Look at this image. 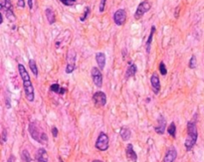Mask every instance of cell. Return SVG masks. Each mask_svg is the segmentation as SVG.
Wrapping results in <instances>:
<instances>
[{
    "label": "cell",
    "instance_id": "6da1fadb",
    "mask_svg": "<svg viewBox=\"0 0 204 162\" xmlns=\"http://www.w3.org/2000/svg\"><path fill=\"white\" fill-rule=\"evenodd\" d=\"M18 71L19 74L21 76V79L23 81V88H24V92H25V96L26 99L29 102H33L35 98V94H34V87H33L32 82L30 80V76L28 74L27 70L22 64L18 65Z\"/></svg>",
    "mask_w": 204,
    "mask_h": 162
},
{
    "label": "cell",
    "instance_id": "7a4b0ae2",
    "mask_svg": "<svg viewBox=\"0 0 204 162\" xmlns=\"http://www.w3.org/2000/svg\"><path fill=\"white\" fill-rule=\"evenodd\" d=\"M198 138V132H197V126L194 121H188L187 123V137L184 142V146L187 151H190L194 145L196 144Z\"/></svg>",
    "mask_w": 204,
    "mask_h": 162
},
{
    "label": "cell",
    "instance_id": "3957f363",
    "mask_svg": "<svg viewBox=\"0 0 204 162\" xmlns=\"http://www.w3.org/2000/svg\"><path fill=\"white\" fill-rule=\"evenodd\" d=\"M29 133L33 139L39 142V143H45V142L48 141V137H47L46 133L41 130V128H39V126H38V125L35 121L30 122Z\"/></svg>",
    "mask_w": 204,
    "mask_h": 162
},
{
    "label": "cell",
    "instance_id": "277c9868",
    "mask_svg": "<svg viewBox=\"0 0 204 162\" xmlns=\"http://www.w3.org/2000/svg\"><path fill=\"white\" fill-rule=\"evenodd\" d=\"M150 8H151V5H150L149 0H144V1L139 4V6H137V8H136L135 13L134 15L135 19H136V20L140 19L145 13H148L150 10Z\"/></svg>",
    "mask_w": 204,
    "mask_h": 162
},
{
    "label": "cell",
    "instance_id": "5b68a950",
    "mask_svg": "<svg viewBox=\"0 0 204 162\" xmlns=\"http://www.w3.org/2000/svg\"><path fill=\"white\" fill-rule=\"evenodd\" d=\"M96 148L100 151H106L109 148V136L107 133L101 132L98 136V139L96 141Z\"/></svg>",
    "mask_w": 204,
    "mask_h": 162
},
{
    "label": "cell",
    "instance_id": "8992f818",
    "mask_svg": "<svg viewBox=\"0 0 204 162\" xmlns=\"http://www.w3.org/2000/svg\"><path fill=\"white\" fill-rule=\"evenodd\" d=\"M76 68V52L74 50H69L67 54V66H66V73L71 74L74 72Z\"/></svg>",
    "mask_w": 204,
    "mask_h": 162
},
{
    "label": "cell",
    "instance_id": "52a82bcc",
    "mask_svg": "<svg viewBox=\"0 0 204 162\" xmlns=\"http://www.w3.org/2000/svg\"><path fill=\"white\" fill-rule=\"evenodd\" d=\"M92 99L95 106L97 107H105L107 103V94L104 92H101V90L95 93Z\"/></svg>",
    "mask_w": 204,
    "mask_h": 162
},
{
    "label": "cell",
    "instance_id": "ba28073f",
    "mask_svg": "<svg viewBox=\"0 0 204 162\" xmlns=\"http://www.w3.org/2000/svg\"><path fill=\"white\" fill-rule=\"evenodd\" d=\"M91 76L95 85L98 88H101L103 85V75L101 73V70L97 67H93L91 70Z\"/></svg>",
    "mask_w": 204,
    "mask_h": 162
},
{
    "label": "cell",
    "instance_id": "9c48e42d",
    "mask_svg": "<svg viewBox=\"0 0 204 162\" xmlns=\"http://www.w3.org/2000/svg\"><path fill=\"white\" fill-rule=\"evenodd\" d=\"M0 7H1V10L3 12H5L7 18H10L12 20L15 19V16H14V13L12 10L11 2L9 0H0Z\"/></svg>",
    "mask_w": 204,
    "mask_h": 162
},
{
    "label": "cell",
    "instance_id": "30bf717a",
    "mask_svg": "<svg viewBox=\"0 0 204 162\" xmlns=\"http://www.w3.org/2000/svg\"><path fill=\"white\" fill-rule=\"evenodd\" d=\"M113 21L118 26H122L126 21V12L125 9H118L113 14Z\"/></svg>",
    "mask_w": 204,
    "mask_h": 162
},
{
    "label": "cell",
    "instance_id": "8fae6325",
    "mask_svg": "<svg viewBox=\"0 0 204 162\" xmlns=\"http://www.w3.org/2000/svg\"><path fill=\"white\" fill-rule=\"evenodd\" d=\"M165 129H166V121L162 114H159L157 118V125L154 127V130L157 134H163Z\"/></svg>",
    "mask_w": 204,
    "mask_h": 162
},
{
    "label": "cell",
    "instance_id": "7c38bea8",
    "mask_svg": "<svg viewBox=\"0 0 204 162\" xmlns=\"http://www.w3.org/2000/svg\"><path fill=\"white\" fill-rule=\"evenodd\" d=\"M150 85L151 88H153V92L155 94H158L160 92V81L157 74L153 73L150 77Z\"/></svg>",
    "mask_w": 204,
    "mask_h": 162
},
{
    "label": "cell",
    "instance_id": "4fadbf2b",
    "mask_svg": "<svg viewBox=\"0 0 204 162\" xmlns=\"http://www.w3.org/2000/svg\"><path fill=\"white\" fill-rule=\"evenodd\" d=\"M126 158L131 160V162H136L137 161V154L134 150V145L131 143H129L126 147Z\"/></svg>",
    "mask_w": 204,
    "mask_h": 162
},
{
    "label": "cell",
    "instance_id": "5bb4252c",
    "mask_svg": "<svg viewBox=\"0 0 204 162\" xmlns=\"http://www.w3.org/2000/svg\"><path fill=\"white\" fill-rule=\"evenodd\" d=\"M177 157V151L174 147H170V148L167 149L166 153L164 155V158L162 162H173L175 161Z\"/></svg>",
    "mask_w": 204,
    "mask_h": 162
},
{
    "label": "cell",
    "instance_id": "9a60e30c",
    "mask_svg": "<svg viewBox=\"0 0 204 162\" xmlns=\"http://www.w3.org/2000/svg\"><path fill=\"white\" fill-rule=\"evenodd\" d=\"M96 61L99 66V69L104 70V68H105V66H106V55L102 53V52H98L96 54Z\"/></svg>",
    "mask_w": 204,
    "mask_h": 162
},
{
    "label": "cell",
    "instance_id": "2e32d148",
    "mask_svg": "<svg viewBox=\"0 0 204 162\" xmlns=\"http://www.w3.org/2000/svg\"><path fill=\"white\" fill-rule=\"evenodd\" d=\"M36 160H37V162H48V156H47L46 149L39 148L37 150Z\"/></svg>",
    "mask_w": 204,
    "mask_h": 162
},
{
    "label": "cell",
    "instance_id": "e0dca14e",
    "mask_svg": "<svg viewBox=\"0 0 204 162\" xmlns=\"http://www.w3.org/2000/svg\"><path fill=\"white\" fill-rule=\"evenodd\" d=\"M120 136L122 137V141H127L131 139V131L129 127L122 126L120 130Z\"/></svg>",
    "mask_w": 204,
    "mask_h": 162
},
{
    "label": "cell",
    "instance_id": "ac0fdd59",
    "mask_svg": "<svg viewBox=\"0 0 204 162\" xmlns=\"http://www.w3.org/2000/svg\"><path fill=\"white\" fill-rule=\"evenodd\" d=\"M129 64H130V66H129V68H127L126 72V79H130L131 77H134L137 72V67H136L135 64H132L131 62H130Z\"/></svg>",
    "mask_w": 204,
    "mask_h": 162
},
{
    "label": "cell",
    "instance_id": "d6986e66",
    "mask_svg": "<svg viewBox=\"0 0 204 162\" xmlns=\"http://www.w3.org/2000/svg\"><path fill=\"white\" fill-rule=\"evenodd\" d=\"M45 12H46V17H47V20L49 22V24H54L56 21V15H55L54 10L51 7H49L46 9Z\"/></svg>",
    "mask_w": 204,
    "mask_h": 162
},
{
    "label": "cell",
    "instance_id": "ffe728a7",
    "mask_svg": "<svg viewBox=\"0 0 204 162\" xmlns=\"http://www.w3.org/2000/svg\"><path fill=\"white\" fill-rule=\"evenodd\" d=\"M154 32H155V26H153V27H151V29H150V33H149V36L148 38V41H146V53H148V54L150 52L151 41H153Z\"/></svg>",
    "mask_w": 204,
    "mask_h": 162
},
{
    "label": "cell",
    "instance_id": "44dd1931",
    "mask_svg": "<svg viewBox=\"0 0 204 162\" xmlns=\"http://www.w3.org/2000/svg\"><path fill=\"white\" fill-rule=\"evenodd\" d=\"M21 160H22V162H34L33 161V159L31 158L29 151H28L27 149L22 150V152H21Z\"/></svg>",
    "mask_w": 204,
    "mask_h": 162
},
{
    "label": "cell",
    "instance_id": "7402d4cb",
    "mask_svg": "<svg viewBox=\"0 0 204 162\" xmlns=\"http://www.w3.org/2000/svg\"><path fill=\"white\" fill-rule=\"evenodd\" d=\"M167 132H168V134L171 136L172 138L176 137V125H175V123L173 121L170 123L169 126L167 127Z\"/></svg>",
    "mask_w": 204,
    "mask_h": 162
},
{
    "label": "cell",
    "instance_id": "603a6c76",
    "mask_svg": "<svg viewBox=\"0 0 204 162\" xmlns=\"http://www.w3.org/2000/svg\"><path fill=\"white\" fill-rule=\"evenodd\" d=\"M29 67H30V70L32 71V74L35 76V77H37L38 76V67L36 65V62L35 60H29Z\"/></svg>",
    "mask_w": 204,
    "mask_h": 162
},
{
    "label": "cell",
    "instance_id": "cb8c5ba5",
    "mask_svg": "<svg viewBox=\"0 0 204 162\" xmlns=\"http://www.w3.org/2000/svg\"><path fill=\"white\" fill-rule=\"evenodd\" d=\"M61 89H62V88H61L60 85L57 84V83L50 85V90H51V92H53V93H56V94H60Z\"/></svg>",
    "mask_w": 204,
    "mask_h": 162
},
{
    "label": "cell",
    "instance_id": "d4e9b609",
    "mask_svg": "<svg viewBox=\"0 0 204 162\" xmlns=\"http://www.w3.org/2000/svg\"><path fill=\"white\" fill-rule=\"evenodd\" d=\"M158 69H159V73L162 76H165V75L167 74V69H166V67H165L163 62H160V63H159Z\"/></svg>",
    "mask_w": 204,
    "mask_h": 162
},
{
    "label": "cell",
    "instance_id": "484cf974",
    "mask_svg": "<svg viewBox=\"0 0 204 162\" xmlns=\"http://www.w3.org/2000/svg\"><path fill=\"white\" fill-rule=\"evenodd\" d=\"M196 65H197V62H196V57L195 56H191L190 61H189V68L190 69H195L196 68Z\"/></svg>",
    "mask_w": 204,
    "mask_h": 162
},
{
    "label": "cell",
    "instance_id": "4316f807",
    "mask_svg": "<svg viewBox=\"0 0 204 162\" xmlns=\"http://www.w3.org/2000/svg\"><path fill=\"white\" fill-rule=\"evenodd\" d=\"M89 14H90V8H89V7H86V8H85L84 14L80 17V18H81V21H85V20H86L87 17L89 16Z\"/></svg>",
    "mask_w": 204,
    "mask_h": 162
},
{
    "label": "cell",
    "instance_id": "83f0119b",
    "mask_svg": "<svg viewBox=\"0 0 204 162\" xmlns=\"http://www.w3.org/2000/svg\"><path fill=\"white\" fill-rule=\"evenodd\" d=\"M61 2H62L64 5L66 6H72L74 5V3L76 2V0H60Z\"/></svg>",
    "mask_w": 204,
    "mask_h": 162
},
{
    "label": "cell",
    "instance_id": "f1b7e54d",
    "mask_svg": "<svg viewBox=\"0 0 204 162\" xmlns=\"http://www.w3.org/2000/svg\"><path fill=\"white\" fill-rule=\"evenodd\" d=\"M106 1H107V0H101V3H100V12H101V13H103L104 11H105Z\"/></svg>",
    "mask_w": 204,
    "mask_h": 162
},
{
    "label": "cell",
    "instance_id": "f546056e",
    "mask_svg": "<svg viewBox=\"0 0 204 162\" xmlns=\"http://www.w3.org/2000/svg\"><path fill=\"white\" fill-rule=\"evenodd\" d=\"M1 137H2V142H6L7 141V130H6V128H4V129L2 130Z\"/></svg>",
    "mask_w": 204,
    "mask_h": 162
},
{
    "label": "cell",
    "instance_id": "4dcf8cb0",
    "mask_svg": "<svg viewBox=\"0 0 204 162\" xmlns=\"http://www.w3.org/2000/svg\"><path fill=\"white\" fill-rule=\"evenodd\" d=\"M52 134H53L54 138H56L57 136H58V128H57V127L52 128Z\"/></svg>",
    "mask_w": 204,
    "mask_h": 162
},
{
    "label": "cell",
    "instance_id": "1f68e13d",
    "mask_svg": "<svg viewBox=\"0 0 204 162\" xmlns=\"http://www.w3.org/2000/svg\"><path fill=\"white\" fill-rule=\"evenodd\" d=\"M17 5L19 7H21V8H24L25 7V1H24V0H18Z\"/></svg>",
    "mask_w": 204,
    "mask_h": 162
},
{
    "label": "cell",
    "instance_id": "d6a6232c",
    "mask_svg": "<svg viewBox=\"0 0 204 162\" xmlns=\"http://www.w3.org/2000/svg\"><path fill=\"white\" fill-rule=\"evenodd\" d=\"M7 162H15V157H14V155H10V157L8 158Z\"/></svg>",
    "mask_w": 204,
    "mask_h": 162
},
{
    "label": "cell",
    "instance_id": "836d02e7",
    "mask_svg": "<svg viewBox=\"0 0 204 162\" xmlns=\"http://www.w3.org/2000/svg\"><path fill=\"white\" fill-rule=\"evenodd\" d=\"M27 3H28V6H29V8L32 10V8H33V0H27Z\"/></svg>",
    "mask_w": 204,
    "mask_h": 162
},
{
    "label": "cell",
    "instance_id": "e575fe53",
    "mask_svg": "<svg viewBox=\"0 0 204 162\" xmlns=\"http://www.w3.org/2000/svg\"><path fill=\"white\" fill-rule=\"evenodd\" d=\"M65 93H66V89L62 88V89H61V92H60V94H64Z\"/></svg>",
    "mask_w": 204,
    "mask_h": 162
},
{
    "label": "cell",
    "instance_id": "d590c367",
    "mask_svg": "<svg viewBox=\"0 0 204 162\" xmlns=\"http://www.w3.org/2000/svg\"><path fill=\"white\" fill-rule=\"evenodd\" d=\"M93 162H104V161H102V160H93Z\"/></svg>",
    "mask_w": 204,
    "mask_h": 162
}]
</instances>
